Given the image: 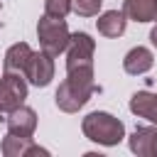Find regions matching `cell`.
<instances>
[{"label":"cell","instance_id":"277c9868","mask_svg":"<svg viewBox=\"0 0 157 157\" xmlns=\"http://www.w3.org/2000/svg\"><path fill=\"white\" fill-rule=\"evenodd\" d=\"M27 98V78L20 71H5L0 76V113H10Z\"/></svg>","mask_w":157,"mask_h":157},{"label":"cell","instance_id":"ba28073f","mask_svg":"<svg viewBox=\"0 0 157 157\" xmlns=\"http://www.w3.org/2000/svg\"><path fill=\"white\" fill-rule=\"evenodd\" d=\"M128 145H130V152H135L137 157H157V128L152 125L135 128Z\"/></svg>","mask_w":157,"mask_h":157},{"label":"cell","instance_id":"3957f363","mask_svg":"<svg viewBox=\"0 0 157 157\" xmlns=\"http://www.w3.org/2000/svg\"><path fill=\"white\" fill-rule=\"evenodd\" d=\"M37 39H39L42 52H47L49 56H59L61 52H66L69 39H71V32H69L66 20L64 17L42 15L39 22H37Z\"/></svg>","mask_w":157,"mask_h":157},{"label":"cell","instance_id":"2e32d148","mask_svg":"<svg viewBox=\"0 0 157 157\" xmlns=\"http://www.w3.org/2000/svg\"><path fill=\"white\" fill-rule=\"evenodd\" d=\"M69 12H71V0H44V15L66 17Z\"/></svg>","mask_w":157,"mask_h":157},{"label":"cell","instance_id":"e0dca14e","mask_svg":"<svg viewBox=\"0 0 157 157\" xmlns=\"http://www.w3.org/2000/svg\"><path fill=\"white\" fill-rule=\"evenodd\" d=\"M155 22H157V20H155ZM150 42H152V47L157 49V25H155V27H152V32H150Z\"/></svg>","mask_w":157,"mask_h":157},{"label":"cell","instance_id":"30bf717a","mask_svg":"<svg viewBox=\"0 0 157 157\" xmlns=\"http://www.w3.org/2000/svg\"><path fill=\"white\" fill-rule=\"evenodd\" d=\"M152 66H155V54H152L147 47H132V49L125 54V59H123V69H125V74H130V76L147 74Z\"/></svg>","mask_w":157,"mask_h":157},{"label":"cell","instance_id":"5b68a950","mask_svg":"<svg viewBox=\"0 0 157 157\" xmlns=\"http://www.w3.org/2000/svg\"><path fill=\"white\" fill-rule=\"evenodd\" d=\"M93 52L96 42L86 32H74L66 47V71L74 69H93Z\"/></svg>","mask_w":157,"mask_h":157},{"label":"cell","instance_id":"6da1fadb","mask_svg":"<svg viewBox=\"0 0 157 157\" xmlns=\"http://www.w3.org/2000/svg\"><path fill=\"white\" fill-rule=\"evenodd\" d=\"M81 130L91 142H98V145H105V147H113V145L123 142V137H125L123 120H118L115 115H110L105 110L88 113L81 120Z\"/></svg>","mask_w":157,"mask_h":157},{"label":"cell","instance_id":"7a4b0ae2","mask_svg":"<svg viewBox=\"0 0 157 157\" xmlns=\"http://www.w3.org/2000/svg\"><path fill=\"white\" fill-rule=\"evenodd\" d=\"M96 91H101V88L96 86V81H81V78L66 76V78L59 83L56 93H54V103H56V108L64 110V113H78V110L91 101V96H93Z\"/></svg>","mask_w":157,"mask_h":157},{"label":"cell","instance_id":"52a82bcc","mask_svg":"<svg viewBox=\"0 0 157 157\" xmlns=\"http://www.w3.org/2000/svg\"><path fill=\"white\" fill-rule=\"evenodd\" d=\"M5 123H7V132L20 135V137H32L37 130V113L29 105H17L15 110L7 113Z\"/></svg>","mask_w":157,"mask_h":157},{"label":"cell","instance_id":"8992f818","mask_svg":"<svg viewBox=\"0 0 157 157\" xmlns=\"http://www.w3.org/2000/svg\"><path fill=\"white\" fill-rule=\"evenodd\" d=\"M54 69H56L54 66V56H49L47 52H34L29 64H27V69H25V78H27V83H32L37 88H44L54 78Z\"/></svg>","mask_w":157,"mask_h":157},{"label":"cell","instance_id":"ac0fdd59","mask_svg":"<svg viewBox=\"0 0 157 157\" xmlns=\"http://www.w3.org/2000/svg\"><path fill=\"white\" fill-rule=\"evenodd\" d=\"M0 7H2V0H0Z\"/></svg>","mask_w":157,"mask_h":157},{"label":"cell","instance_id":"9c48e42d","mask_svg":"<svg viewBox=\"0 0 157 157\" xmlns=\"http://www.w3.org/2000/svg\"><path fill=\"white\" fill-rule=\"evenodd\" d=\"M2 155L5 157H32V155H49V150L34 145L32 137H20V135L7 132V137L2 140Z\"/></svg>","mask_w":157,"mask_h":157},{"label":"cell","instance_id":"5bb4252c","mask_svg":"<svg viewBox=\"0 0 157 157\" xmlns=\"http://www.w3.org/2000/svg\"><path fill=\"white\" fill-rule=\"evenodd\" d=\"M32 54H34V52H32V47H29L27 42H17V44H12V47L5 52V59H2L5 71H20V74H25V69H27Z\"/></svg>","mask_w":157,"mask_h":157},{"label":"cell","instance_id":"8fae6325","mask_svg":"<svg viewBox=\"0 0 157 157\" xmlns=\"http://www.w3.org/2000/svg\"><path fill=\"white\" fill-rule=\"evenodd\" d=\"M96 27H98V34L115 39V37H120V34L125 32V27H128V17H125L123 10H105V12L98 15Z\"/></svg>","mask_w":157,"mask_h":157},{"label":"cell","instance_id":"7c38bea8","mask_svg":"<svg viewBox=\"0 0 157 157\" xmlns=\"http://www.w3.org/2000/svg\"><path fill=\"white\" fill-rule=\"evenodd\" d=\"M130 113H135L137 118L150 120L152 125H157V93L150 91H137L130 96Z\"/></svg>","mask_w":157,"mask_h":157},{"label":"cell","instance_id":"9a60e30c","mask_svg":"<svg viewBox=\"0 0 157 157\" xmlns=\"http://www.w3.org/2000/svg\"><path fill=\"white\" fill-rule=\"evenodd\" d=\"M103 0H71V10L78 17H96Z\"/></svg>","mask_w":157,"mask_h":157},{"label":"cell","instance_id":"4fadbf2b","mask_svg":"<svg viewBox=\"0 0 157 157\" xmlns=\"http://www.w3.org/2000/svg\"><path fill=\"white\" fill-rule=\"evenodd\" d=\"M123 12L132 22H155L157 0H123Z\"/></svg>","mask_w":157,"mask_h":157}]
</instances>
